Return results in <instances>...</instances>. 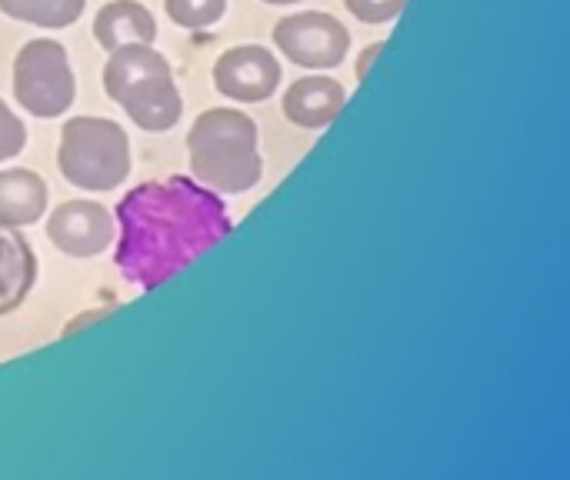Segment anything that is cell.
I'll return each instance as SVG.
<instances>
[{
	"mask_svg": "<svg viewBox=\"0 0 570 480\" xmlns=\"http://www.w3.org/2000/svg\"><path fill=\"white\" fill-rule=\"evenodd\" d=\"M23 147H27V127H23V120L7 107V100L0 97V164H3V160H13Z\"/></svg>",
	"mask_w": 570,
	"mask_h": 480,
	"instance_id": "obj_16",
	"label": "cell"
},
{
	"mask_svg": "<svg viewBox=\"0 0 570 480\" xmlns=\"http://www.w3.org/2000/svg\"><path fill=\"white\" fill-rule=\"evenodd\" d=\"M214 90L234 104H264L277 94L284 67L274 50L261 43H240L214 60Z\"/></svg>",
	"mask_w": 570,
	"mask_h": 480,
	"instance_id": "obj_6",
	"label": "cell"
},
{
	"mask_svg": "<svg viewBox=\"0 0 570 480\" xmlns=\"http://www.w3.org/2000/svg\"><path fill=\"white\" fill-rule=\"evenodd\" d=\"M257 137L261 130L254 117L237 107H210L197 114L187 130L190 177L220 197L247 194L264 177Z\"/></svg>",
	"mask_w": 570,
	"mask_h": 480,
	"instance_id": "obj_2",
	"label": "cell"
},
{
	"mask_svg": "<svg viewBox=\"0 0 570 480\" xmlns=\"http://www.w3.org/2000/svg\"><path fill=\"white\" fill-rule=\"evenodd\" d=\"M384 53V40H377V43H367L364 50H361V57H357V67H354V74H357V80H364L367 74H371V67H374V60Z\"/></svg>",
	"mask_w": 570,
	"mask_h": 480,
	"instance_id": "obj_19",
	"label": "cell"
},
{
	"mask_svg": "<svg viewBox=\"0 0 570 480\" xmlns=\"http://www.w3.org/2000/svg\"><path fill=\"white\" fill-rule=\"evenodd\" d=\"M167 17L184 30L214 27L227 13V0H164Z\"/></svg>",
	"mask_w": 570,
	"mask_h": 480,
	"instance_id": "obj_15",
	"label": "cell"
},
{
	"mask_svg": "<svg viewBox=\"0 0 570 480\" xmlns=\"http://www.w3.org/2000/svg\"><path fill=\"white\" fill-rule=\"evenodd\" d=\"M13 97L17 104L40 120L63 117L77 97V77L67 57V47L53 37L27 40L13 57Z\"/></svg>",
	"mask_w": 570,
	"mask_h": 480,
	"instance_id": "obj_4",
	"label": "cell"
},
{
	"mask_svg": "<svg viewBox=\"0 0 570 480\" xmlns=\"http://www.w3.org/2000/svg\"><path fill=\"white\" fill-rule=\"evenodd\" d=\"M117 227L114 261L124 281L144 291L160 287L234 231L224 197L194 177L147 180L127 190L117 204Z\"/></svg>",
	"mask_w": 570,
	"mask_h": 480,
	"instance_id": "obj_1",
	"label": "cell"
},
{
	"mask_svg": "<svg viewBox=\"0 0 570 480\" xmlns=\"http://www.w3.org/2000/svg\"><path fill=\"white\" fill-rule=\"evenodd\" d=\"M344 7H347L361 23H391L394 17L404 13L407 0H344Z\"/></svg>",
	"mask_w": 570,
	"mask_h": 480,
	"instance_id": "obj_17",
	"label": "cell"
},
{
	"mask_svg": "<svg viewBox=\"0 0 570 480\" xmlns=\"http://www.w3.org/2000/svg\"><path fill=\"white\" fill-rule=\"evenodd\" d=\"M94 37L107 53L127 43H154L157 20L140 0H110L94 17Z\"/></svg>",
	"mask_w": 570,
	"mask_h": 480,
	"instance_id": "obj_11",
	"label": "cell"
},
{
	"mask_svg": "<svg viewBox=\"0 0 570 480\" xmlns=\"http://www.w3.org/2000/svg\"><path fill=\"white\" fill-rule=\"evenodd\" d=\"M274 43H277V53H284L291 63L304 70H334L344 63L351 50V33L334 13L301 10V13L277 20Z\"/></svg>",
	"mask_w": 570,
	"mask_h": 480,
	"instance_id": "obj_5",
	"label": "cell"
},
{
	"mask_svg": "<svg viewBox=\"0 0 570 480\" xmlns=\"http://www.w3.org/2000/svg\"><path fill=\"white\" fill-rule=\"evenodd\" d=\"M57 170L77 190H117L130 177V137L110 117H70L57 140Z\"/></svg>",
	"mask_w": 570,
	"mask_h": 480,
	"instance_id": "obj_3",
	"label": "cell"
},
{
	"mask_svg": "<svg viewBox=\"0 0 570 480\" xmlns=\"http://www.w3.org/2000/svg\"><path fill=\"white\" fill-rule=\"evenodd\" d=\"M124 114L147 134H164L170 130L180 114H184V97L174 77H164L157 84H150L147 90H140L134 100L124 104Z\"/></svg>",
	"mask_w": 570,
	"mask_h": 480,
	"instance_id": "obj_12",
	"label": "cell"
},
{
	"mask_svg": "<svg viewBox=\"0 0 570 480\" xmlns=\"http://www.w3.org/2000/svg\"><path fill=\"white\" fill-rule=\"evenodd\" d=\"M164 77H174V70H170V60L154 43L117 47L110 50L104 63V90L117 107H124L127 100H134L140 90H147L150 84Z\"/></svg>",
	"mask_w": 570,
	"mask_h": 480,
	"instance_id": "obj_8",
	"label": "cell"
},
{
	"mask_svg": "<svg viewBox=\"0 0 570 480\" xmlns=\"http://www.w3.org/2000/svg\"><path fill=\"white\" fill-rule=\"evenodd\" d=\"M344 107H347V90H344L341 80H334L327 74H311V77L294 80L284 90V100H281L284 117L301 130L331 127L341 117Z\"/></svg>",
	"mask_w": 570,
	"mask_h": 480,
	"instance_id": "obj_9",
	"label": "cell"
},
{
	"mask_svg": "<svg viewBox=\"0 0 570 480\" xmlns=\"http://www.w3.org/2000/svg\"><path fill=\"white\" fill-rule=\"evenodd\" d=\"M110 311H117V304H104V307L83 311V314H77V317L63 327V334H73V331H80V327H87V324H97V321H100V317H107Z\"/></svg>",
	"mask_w": 570,
	"mask_h": 480,
	"instance_id": "obj_18",
	"label": "cell"
},
{
	"mask_svg": "<svg viewBox=\"0 0 570 480\" xmlns=\"http://www.w3.org/2000/svg\"><path fill=\"white\" fill-rule=\"evenodd\" d=\"M87 10V0H0V13L20 23H33L43 30H63L77 23Z\"/></svg>",
	"mask_w": 570,
	"mask_h": 480,
	"instance_id": "obj_14",
	"label": "cell"
},
{
	"mask_svg": "<svg viewBox=\"0 0 570 480\" xmlns=\"http://www.w3.org/2000/svg\"><path fill=\"white\" fill-rule=\"evenodd\" d=\"M261 3H271V7H287V3H301V0H261Z\"/></svg>",
	"mask_w": 570,
	"mask_h": 480,
	"instance_id": "obj_20",
	"label": "cell"
},
{
	"mask_svg": "<svg viewBox=\"0 0 570 480\" xmlns=\"http://www.w3.org/2000/svg\"><path fill=\"white\" fill-rule=\"evenodd\" d=\"M37 274V261L13 227H0V314L13 311Z\"/></svg>",
	"mask_w": 570,
	"mask_h": 480,
	"instance_id": "obj_13",
	"label": "cell"
},
{
	"mask_svg": "<svg viewBox=\"0 0 570 480\" xmlns=\"http://www.w3.org/2000/svg\"><path fill=\"white\" fill-rule=\"evenodd\" d=\"M47 237L53 247L73 261L100 257L114 247L117 221L114 214L97 200H63L47 214Z\"/></svg>",
	"mask_w": 570,
	"mask_h": 480,
	"instance_id": "obj_7",
	"label": "cell"
},
{
	"mask_svg": "<svg viewBox=\"0 0 570 480\" xmlns=\"http://www.w3.org/2000/svg\"><path fill=\"white\" fill-rule=\"evenodd\" d=\"M50 187L30 167L0 170V227H30L47 214Z\"/></svg>",
	"mask_w": 570,
	"mask_h": 480,
	"instance_id": "obj_10",
	"label": "cell"
}]
</instances>
